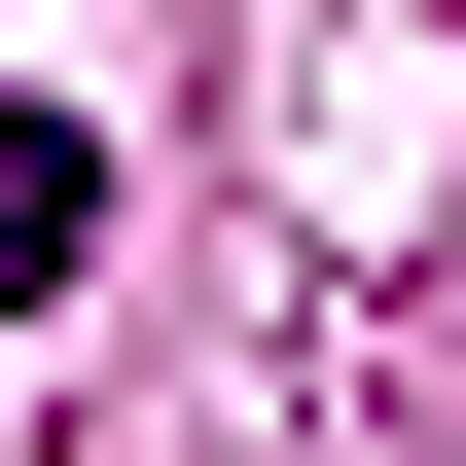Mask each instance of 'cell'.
<instances>
[{"mask_svg": "<svg viewBox=\"0 0 466 466\" xmlns=\"http://www.w3.org/2000/svg\"><path fill=\"white\" fill-rule=\"evenodd\" d=\"M72 216H108V179H72V108H0V288H72Z\"/></svg>", "mask_w": 466, "mask_h": 466, "instance_id": "cell-1", "label": "cell"}]
</instances>
